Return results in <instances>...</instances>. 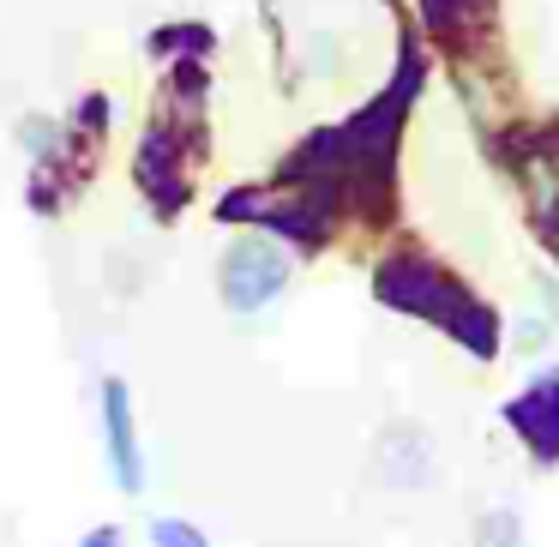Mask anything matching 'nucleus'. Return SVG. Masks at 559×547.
Here are the masks:
<instances>
[{"label": "nucleus", "instance_id": "obj_1", "mask_svg": "<svg viewBox=\"0 0 559 547\" xmlns=\"http://www.w3.org/2000/svg\"><path fill=\"white\" fill-rule=\"evenodd\" d=\"M379 301L403 307V313H421L427 325H439L445 337L469 343L475 355H493L499 349L493 313H487V307L475 301L457 277H445L439 265H427V259H391V265L379 271Z\"/></svg>", "mask_w": 559, "mask_h": 547}, {"label": "nucleus", "instance_id": "obj_2", "mask_svg": "<svg viewBox=\"0 0 559 547\" xmlns=\"http://www.w3.org/2000/svg\"><path fill=\"white\" fill-rule=\"evenodd\" d=\"M283 289H289V253H283L277 241H265V235L229 241V253H223V265H217V295H223L229 313L253 319V313H265Z\"/></svg>", "mask_w": 559, "mask_h": 547}, {"label": "nucleus", "instance_id": "obj_3", "mask_svg": "<svg viewBox=\"0 0 559 547\" xmlns=\"http://www.w3.org/2000/svg\"><path fill=\"white\" fill-rule=\"evenodd\" d=\"M506 427L530 445L535 463H559V367L535 373L530 385L506 403Z\"/></svg>", "mask_w": 559, "mask_h": 547}, {"label": "nucleus", "instance_id": "obj_4", "mask_svg": "<svg viewBox=\"0 0 559 547\" xmlns=\"http://www.w3.org/2000/svg\"><path fill=\"white\" fill-rule=\"evenodd\" d=\"M103 457H109V475L121 494H139L145 487V451H139V421H133V391L121 379L103 385Z\"/></svg>", "mask_w": 559, "mask_h": 547}, {"label": "nucleus", "instance_id": "obj_5", "mask_svg": "<svg viewBox=\"0 0 559 547\" xmlns=\"http://www.w3.org/2000/svg\"><path fill=\"white\" fill-rule=\"evenodd\" d=\"M379 469H385L391 487H427L433 481V445H427L421 427H391L385 439H379Z\"/></svg>", "mask_w": 559, "mask_h": 547}, {"label": "nucleus", "instance_id": "obj_6", "mask_svg": "<svg viewBox=\"0 0 559 547\" xmlns=\"http://www.w3.org/2000/svg\"><path fill=\"white\" fill-rule=\"evenodd\" d=\"M421 7H427V25L439 37H463V31H475L493 13V0H421Z\"/></svg>", "mask_w": 559, "mask_h": 547}, {"label": "nucleus", "instance_id": "obj_7", "mask_svg": "<svg viewBox=\"0 0 559 547\" xmlns=\"http://www.w3.org/2000/svg\"><path fill=\"white\" fill-rule=\"evenodd\" d=\"M475 547H530V530H523L518 511H487L475 523Z\"/></svg>", "mask_w": 559, "mask_h": 547}, {"label": "nucleus", "instance_id": "obj_8", "mask_svg": "<svg viewBox=\"0 0 559 547\" xmlns=\"http://www.w3.org/2000/svg\"><path fill=\"white\" fill-rule=\"evenodd\" d=\"M151 547H211V542L187 518H157L151 523Z\"/></svg>", "mask_w": 559, "mask_h": 547}, {"label": "nucleus", "instance_id": "obj_9", "mask_svg": "<svg viewBox=\"0 0 559 547\" xmlns=\"http://www.w3.org/2000/svg\"><path fill=\"white\" fill-rule=\"evenodd\" d=\"M547 331H554L547 319H523V325H518V349H542V343H547Z\"/></svg>", "mask_w": 559, "mask_h": 547}, {"label": "nucleus", "instance_id": "obj_10", "mask_svg": "<svg viewBox=\"0 0 559 547\" xmlns=\"http://www.w3.org/2000/svg\"><path fill=\"white\" fill-rule=\"evenodd\" d=\"M79 547H121V530H115V523H103V530H91Z\"/></svg>", "mask_w": 559, "mask_h": 547}]
</instances>
